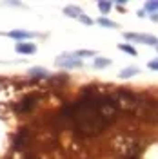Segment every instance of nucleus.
I'll use <instances>...</instances> for the list:
<instances>
[{
    "label": "nucleus",
    "instance_id": "f3484780",
    "mask_svg": "<svg viewBox=\"0 0 158 159\" xmlns=\"http://www.w3.org/2000/svg\"><path fill=\"white\" fill-rule=\"evenodd\" d=\"M149 67H151V69H156V70H158V60H155V61H149Z\"/></svg>",
    "mask_w": 158,
    "mask_h": 159
},
{
    "label": "nucleus",
    "instance_id": "ddd939ff",
    "mask_svg": "<svg viewBox=\"0 0 158 159\" xmlns=\"http://www.w3.org/2000/svg\"><path fill=\"white\" fill-rule=\"evenodd\" d=\"M118 47H120V49H122V51H126V52H129V54H133V56L136 54V51L133 49L131 45H126V43H122V45H118Z\"/></svg>",
    "mask_w": 158,
    "mask_h": 159
},
{
    "label": "nucleus",
    "instance_id": "9b49d317",
    "mask_svg": "<svg viewBox=\"0 0 158 159\" xmlns=\"http://www.w3.org/2000/svg\"><path fill=\"white\" fill-rule=\"evenodd\" d=\"M98 24L104 25V27H116V24L111 22V20H107V18H98Z\"/></svg>",
    "mask_w": 158,
    "mask_h": 159
},
{
    "label": "nucleus",
    "instance_id": "4468645a",
    "mask_svg": "<svg viewBox=\"0 0 158 159\" xmlns=\"http://www.w3.org/2000/svg\"><path fill=\"white\" fill-rule=\"evenodd\" d=\"M146 9L147 11H156L158 9V2H147V4H146Z\"/></svg>",
    "mask_w": 158,
    "mask_h": 159
},
{
    "label": "nucleus",
    "instance_id": "f8f14e48",
    "mask_svg": "<svg viewBox=\"0 0 158 159\" xmlns=\"http://www.w3.org/2000/svg\"><path fill=\"white\" fill-rule=\"evenodd\" d=\"M98 7L102 13H109V9H111V2H98Z\"/></svg>",
    "mask_w": 158,
    "mask_h": 159
},
{
    "label": "nucleus",
    "instance_id": "6e6552de",
    "mask_svg": "<svg viewBox=\"0 0 158 159\" xmlns=\"http://www.w3.org/2000/svg\"><path fill=\"white\" fill-rule=\"evenodd\" d=\"M31 76H40V78H47V72H46V69H42V67H33V69L29 70Z\"/></svg>",
    "mask_w": 158,
    "mask_h": 159
},
{
    "label": "nucleus",
    "instance_id": "dca6fc26",
    "mask_svg": "<svg viewBox=\"0 0 158 159\" xmlns=\"http://www.w3.org/2000/svg\"><path fill=\"white\" fill-rule=\"evenodd\" d=\"M80 22H84V24H87V25H91V24H93V20L91 18H87V16H84V15H82V16H80Z\"/></svg>",
    "mask_w": 158,
    "mask_h": 159
},
{
    "label": "nucleus",
    "instance_id": "2eb2a0df",
    "mask_svg": "<svg viewBox=\"0 0 158 159\" xmlns=\"http://www.w3.org/2000/svg\"><path fill=\"white\" fill-rule=\"evenodd\" d=\"M75 54H77V56H93L95 51H77Z\"/></svg>",
    "mask_w": 158,
    "mask_h": 159
},
{
    "label": "nucleus",
    "instance_id": "0eeeda50",
    "mask_svg": "<svg viewBox=\"0 0 158 159\" xmlns=\"http://www.w3.org/2000/svg\"><path fill=\"white\" fill-rule=\"evenodd\" d=\"M135 74H138V69L136 67H127V69H124L120 72V78H131Z\"/></svg>",
    "mask_w": 158,
    "mask_h": 159
},
{
    "label": "nucleus",
    "instance_id": "f257e3e1",
    "mask_svg": "<svg viewBox=\"0 0 158 159\" xmlns=\"http://www.w3.org/2000/svg\"><path fill=\"white\" fill-rule=\"evenodd\" d=\"M116 109L107 98H82L71 107L69 118L77 132L84 136H95L115 119Z\"/></svg>",
    "mask_w": 158,
    "mask_h": 159
},
{
    "label": "nucleus",
    "instance_id": "7ed1b4c3",
    "mask_svg": "<svg viewBox=\"0 0 158 159\" xmlns=\"http://www.w3.org/2000/svg\"><path fill=\"white\" fill-rule=\"evenodd\" d=\"M127 40H135L140 43H147V45H158V38L156 36H151V34H136V33H126L124 34Z\"/></svg>",
    "mask_w": 158,
    "mask_h": 159
},
{
    "label": "nucleus",
    "instance_id": "f03ea898",
    "mask_svg": "<svg viewBox=\"0 0 158 159\" xmlns=\"http://www.w3.org/2000/svg\"><path fill=\"white\" fill-rule=\"evenodd\" d=\"M55 63L64 67V69H73V67H80L82 65V61L78 60L77 54H60Z\"/></svg>",
    "mask_w": 158,
    "mask_h": 159
},
{
    "label": "nucleus",
    "instance_id": "1a4fd4ad",
    "mask_svg": "<svg viewBox=\"0 0 158 159\" xmlns=\"http://www.w3.org/2000/svg\"><path fill=\"white\" fill-rule=\"evenodd\" d=\"M64 13H66L67 16H73V18H80V16H82L78 7H66V9H64Z\"/></svg>",
    "mask_w": 158,
    "mask_h": 159
},
{
    "label": "nucleus",
    "instance_id": "423d86ee",
    "mask_svg": "<svg viewBox=\"0 0 158 159\" xmlns=\"http://www.w3.org/2000/svg\"><path fill=\"white\" fill-rule=\"evenodd\" d=\"M9 36L11 38H33L35 34L33 33H27V31H11Z\"/></svg>",
    "mask_w": 158,
    "mask_h": 159
},
{
    "label": "nucleus",
    "instance_id": "20e7f679",
    "mask_svg": "<svg viewBox=\"0 0 158 159\" xmlns=\"http://www.w3.org/2000/svg\"><path fill=\"white\" fill-rule=\"evenodd\" d=\"M15 49H17V52H20V54H33V52L37 51V47H35L33 43H24V42H18Z\"/></svg>",
    "mask_w": 158,
    "mask_h": 159
},
{
    "label": "nucleus",
    "instance_id": "39448f33",
    "mask_svg": "<svg viewBox=\"0 0 158 159\" xmlns=\"http://www.w3.org/2000/svg\"><path fill=\"white\" fill-rule=\"evenodd\" d=\"M35 96H27V98H24V101H22V105L18 107V112H24V110H29L33 109V105H35Z\"/></svg>",
    "mask_w": 158,
    "mask_h": 159
},
{
    "label": "nucleus",
    "instance_id": "9d476101",
    "mask_svg": "<svg viewBox=\"0 0 158 159\" xmlns=\"http://www.w3.org/2000/svg\"><path fill=\"white\" fill-rule=\"evenodd\" d=\"M109 63H111V61H109V60H104V58H96V60H95V67H96V69L107 67Z\"/></svg>",
    "mask_w": 158,
    "mask_h": 159
}]
</instances>
